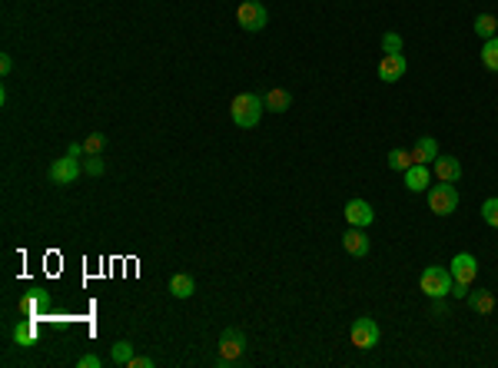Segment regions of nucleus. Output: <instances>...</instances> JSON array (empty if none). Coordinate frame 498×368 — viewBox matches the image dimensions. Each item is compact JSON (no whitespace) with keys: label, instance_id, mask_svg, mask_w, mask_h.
Returning a JSON list of instances; mask_svg holds the SVG:
<instances>
[{"label":"nucleus","instance_id":"obj_24","mask_svg":"<svg viewBox=\"0 0 498 368\" xmlns=\"http://www.w3.org/2000/svg\"><path fill=\"white\" fill-rule=\"evenodd\" d=\"M103 146H107V136H103V133H90L87 140H83V150H87V156H100Z\"/></svg>","mask_w":498,"mask_h":368},{"label":"nucleus","instance_id":"obj_7","mask_svg":"<svg viewBox=\"0 0 498 368\" xmlns=\"http://www.w3.org/2000/svg\"><path fill=\"white\" fill-rule=\"evenodd\" d=\"M80 160L77 156H70V153H63L60 160H53L50 163V169H47V176H50V183H57V186H73L77 183V176H80Z\"/></svg>","mask_w":498,"mask_h":368},{"label":"nucleus","instance_id":"obj_6","mask_svg":"<svg viewBox=\"0 0 498 368\" xmlns=\"http://www.w3.org/2000/svg\"><path fill=\"white\" fill-rule=\"evenodd\" d=\"M379 322L376 318H369V316H362V318H356L352 322V328H349V342L356 348H362V352H369V348H376L379 345Z\"/></svg>","mask_w":498,"mask_h":368},{"label":"nucleus","instance_id":"obj_12","mask_svg":"<svg viewBox=\"0 0 498 368\" xmlns=\"http://www.w3.org/2000/svg\"><path fill=\"white\" fill-rule=\"evenodd\" d=\"M402 179H406L408 193H426L428 183H432V169H428L426 163H412L406 173H402Z\"/></svg>","mask_w":498,"mask_h":368},{"label":"nucleus","instance_id":"obj_31","mask_svg":"<svg viewBox=\"0 0 498 368\" xmlns=\"http://www.w3.org/2000/svg\"><path fill=\"white\" fill-rule=\"evenodd\" d=\"M67 153H70V156H77V160H80V156L87 153V150H83V143H70V146H67Z\"/></svg>","mask_w":498,"mask_h":368},{"label":"nucleus","instance_id":"obj_4","mask_svg":"<svg viewBox=\"0 0 498 368\" xmlns=\"http://www.w3.org/2000/svg\"><path fill=\"white\" fill-rule=\"evenodd\" d=\"M428 203V213L435 216H452L458 206V193H455V183H442V186H432L426 196Z\"/></svg>","mask_w":498,"mask_h":368},{"label":"nucleus","instance_id":"obj_13","mask_svg":"<svg viewBox=\"0 0 498 368\" xmlns=\"http://www.w3.org/2000/svg\"><path fill=\"white\" fill-rule=\"evenodd\" d=\"M432 173H435L438 183H458L462 179V163H458L455 156H435Z\"/></svg>","mask_w":498,"mask_h":368},{"label":"nucleus","instance_id":"obj_23","mask_svg":"<svg viewBox=\"0 0 498 368\" xmlns=\"http://www.w3.org/2000/svg\"><path fill=\"white\" fill-rule=\"evenodd\" d=\"M482 219H485L492 229H498V196H492V199L482 203Z\"/></svg>","mask_w":498,"mask_h":368},{"label":"nucleus","instance_id":"obj_3","mask_svg":"<svg viewBox=\"0 0 498 368\" xmlns=\"http://www.w3.org/2000/svg\"><path fill=\"white\" fill-rule=\"evenodd\" d=\"M236 23L243 27L246 33H259L266 30V23H269V13L259 0H243L239 7H236Z\"/></svg>","mask_w":498,"mask_h":368},{"label":"nucleus","instance_id":"obj_18","mask_svg":"<svg viewBox=\"0 0 498 368\" xmlns=\"http://www.w3.org/2000/svg\"><path fill=\"white\" fill-rule=\"evenodd\" d=\"M475 33L482 37V40L498 37V17H495V13H478V17H475Z\"/></svg>","mask_w":498,"mask_h":368},{"label":"nucleus","instance_id":"obj_17","mask_svg":"<svg viewBox=\"0 0 498 368\" xmlns=\"http://www.w3.org/2000/svg\"><path fill=\"white\" fill-rule=\"evenodd\" d=\"M170 292H173L176 299H190V296L196 292L193 276H186V272H176V276L170 279Z\"/></svg>","mask_w":498,"mask_h":368},{"label":"nucleus","instance_id":"obj_16","mask_svg":"<svg viewBox=\"0 0 498 368\" xmlns=\"http://www.w3.org/2000/svg\"><path fill=\"white\" fill-rule=\"evenodd\" d=\"M465 302L472 306V312H478V316H488V312L495 308V296H492L488 289H475V292H468Z\"/></svg>","mask_w":498,"mask_h":368},{"label":"nucleus","instance_id":"obj_5","mask_svg":"<svg viewBox=\"0 0 498 368\" xmlns=\"http://www.w3.org/2000/svg\"><path fill=\"white\" fill-rule=\"evenodd\" d=\"M243 352H246V335L239 328H223L220 335V365H236L243 362Z\"/></svg>","mask_w":498,"mask_h":368},{"label":"nucleus","instance_id":"obj_19","mask_svg":"<svg viewBox=\"0 0 498 368\" xmlns=\"http://www.w3.org/2000/svg\"><path fill=\"white\" fill-rule=\"evenodd\" d=\"M13 342L21 348H31L33 342H37V328H33V322H17L13 325Z\"/></svg>","mask_w":498,"mask_h":368},{"label":"nucleus","instance_id":"obj_21","mask_svg":"<svg viewBox=\"0 0 498 368\" xmlns=\"http://www.w3.org/2000/svg\"><path fill=\"white\" fill-rule=\"evenodd\" d=\"M130 358H133V342H126V338H123V342H117V345H113V352H110L113 365L126 368V365H130Z\"/></svg>","mask_w":498,"mask_h":368},{"label":"nucleus","instance_id":"obj_8","mask_svg":"<svg viewBox=\"0 0 498 368\" xmlns=\"http://www.w3.org/2000/svg\"><path fill=\"white\" fill-rule=\"evenodd\" d=\"M448 272H452V279L455 282H462V286H472L478 276V262L472 252H458L455 259H452V266H448Z\"/></svg>","mask_w":498,"mask_h":368},{"label":"nucleus","instance_id":"obj_1","mask_svg":"<svg viewBox=\"0 0 498 368\" xmlns=\"http://www.w3.org/2000/svg\"><path fill=\"white\" fill-rule=\"evenodd\" d=\"M263 113H266V103H263L259 93H236L233 96L229 116H233V123L239 126V130H253V126H259Z\"/></svg>","mask_w":498,"mask_h":368},{"label":"nucleus","instance_id":"obj_2","mask_svg":"<svg viewBox=\"0 0 498 368\" xmlns=\"http://www.w3.org/2000/svg\"><path fill=\"white\" fill-rule=\"evenodd\" d=\"M418 286H422V292H426L428 299H445L448 292H452V286H455V279H452V272L442 266H426L422 276H418Z\"/></svg>","mask_w":498,"mask_h":368},{"label":"nucleus","instance_id":"obj_30","mask_svg":"<svg viewBox=\"0 0 498 368\" xmlns=\"http://www.w3.org/2000/svg\"><path fill=\"white\" fill-rule=\"evenodd\" d=\"M468 289H472V286H462V282H455V286H452V292H448V296H455V299H465V296H468Z\"/></svg>","mask_w":498,"mask_h":368},{"label":"nucleus","instance_id":"obj_9","mask_svg":"<svg viewBox=\"0 0 498 368\" xmlns=\"http://www.w3.org/2000/svg\"><path fill=\"white\" fill-rule=\"evenodd\" d=\"M406 70H408V63H406V57H402V53H386V57L379 60V80H382V83L402 80V77H406Z\"/></svg>","mask_w":498,"mask_h":368},{"label":"nucleus","instance_id":"obj_14","mask_svg":"<svg viewBox=\"0 0 498 368\" xmlns=\"http://www.w3.org/2000/svg\"><path fill=\"white\" fill-rule=\"evenodd\" d=\"M412 163H435V156H438V143H435V136H422L412 150Z\"/></svg>","mask_w":498,"mask_h":368},{"label":"nucleus","instance_id":"obj_11","mask_svg":"<svg viewBox=\"0 0 498 368\" xmlns=\"http://www.w3.org/2000/svg\"><path fill=\"white\" fill-rule=\"evenodd\" d=\"M342 249H346L349 256L352 259H366L369 256V235H366V229H359V225H352L346 235H342Z\"/></svg>","mask_w":498,"mask_h":368},{"label":"nucleus","instance_id":"obj_20","mask_svg":"<svg viewBox=\"0 0 498 368\" xmlns=\"http://www.w3.org/2000/svg\"><path fill=\"white\" fill-rule=\"evenodd\" d=\"M482 63H485V70L498 73V37L482 43Z\"/></svg>","mask_w":498,"mask_h":368},{"label":"nucleus","instance_id":"obj_26","mask_svg":"<svg viewBox=\"0 0 498 368\" xmlns=\"http://www.w3.org/2000/svg\"><path fill=\"white\" fill-rule=\"evenodd\" d=\"M83 169H87L90 176H100L103 173V160H100V156H90V160L83 163Z\"/></svg>","mask_w":498,"mask_h":368},{"label":"nucleus","instance_id":"obj_25","mask_svg":"<svg viewBox=\"0 0 498 368\" xmlns=\"http://www.w3.org/2000/svg\"><path fill=\"white\" fill-rule=\"evenodd\" d=\"M382 50L386 53H402V37H399V33H386V37H382Z\"/></svg>","mask_w":498,"mask_h":368},{"label":"nucleus","instance_id":"obj_22","mask_svg":"<svg viewBox=\"0 0 498 368\" xmlns=\"http://www.w3.org/2000/svg\"><path fill=\"white\" fill-rule=\"evenodd\" d=\"M408 166H412V153H408V150H392V153H389V169H392V173H406Z\"/></svg>","mask_w":498,"mask_h":368},{"label":"nucleus","instance_id":"obj_27","mask_svg":"<svg viewBox=\"0 0 498 368\" xmlns=\"http://www.w3.org/2000/svg\"><path fill=\"white\" fill-rule=\"evenodd\" d=\"M126 368H153V358L150 355H133Z\"/></svg>","mask_w":498,"mask_h":368},{"label":"nucleus","instance_id":"obj_15","mask_svg":"<svg viewBox=\"0 0 498 368\" xmlns=\"http://www.w3.org/2000/svg\"><path fill=\"white\" fill-rule=\"evenodd\" d=\"M263 103H266V110L269 113H286L289 106H293V96H289L283 87H273V90L263 93Z\"/></svg>","mask_w":498,"mask_h":368},{"label":"nucleus","instance_id":"obj_29","mask_svg":"<svg viewBox=\"0 0 498 368\" xmlns=\"http://www.w3.org/2000/svg\"><path fill=\"white\" fill-rule=\"evenodd\" d=\"M11 70H13L11 53H4V57H0V73H4V77H11Z\"/></svg>","mask_w":498,"mask_h":368},{"label":"nucleus","instance_id":"obj_10","mask_svg":"<svg viewBox=\"0 0 498 368\" xmlns=\"http://www.w3.org/2000/svg\"><path fill=\"white\" fill-rule=\"evenodd\" d=\"M346 223L349 225H359V229H366V225H372V219H376V213H372V206L366 203V199H349L346 203Z\"/></svg>","mask_w":498,"mask_h":368},{"label":"nucleus","instance_id":"obj_28","mask_svg":"<svg viewBox=\"0 0 498 368\" xmlns=\"http://www.w3.org/2000/svg\"><path fill=\"white\" fill-rule=\"evenodd\" d=\"M103 362H100V355H83L80 362H77V368H100Z\"/></svg>","mask_w":498,"mask_h":368}]
</instances>
